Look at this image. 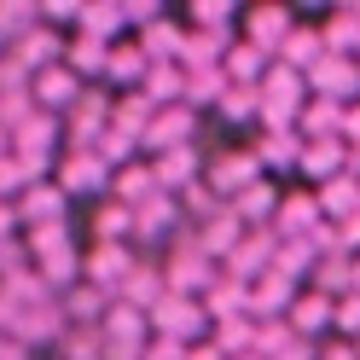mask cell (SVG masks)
Segmentation results:
<instances>
[{
	"label": "cell",
	"instance_id": "6da1fadb",
	"mask_svg": "<svg viewBox=\"0 0 360 360\" xmlns=\"http://www.w3.org/2000/svg\"><path fill=\"white\" fill-rule=\"evenodd\" d=\"M12 58L24 64V70H53V58H58V35H47V30L18 35V41H12Z\"/></svg>",
	"mask_w": 360,
	"mask_h": 360
},
{
	"label": "cell",
	"instance_id": "7a4b0ae2",
	"mask_svg": "<svg viewBox=\"0 0 360 360\" xmlns=\"http://www.w3.org/2000/svg\"><path fill=\"white\" fill-rule=\"evenodd\" d=\"M186 128H192L186 105H174L169 117H157V122L146 128V146H151V151H180V146H186Z\"/></svg>",
	"mask_w": 360,
	"mask_h": 360
},
{
	"label": "cell",
	"instance_id": "3957f363",
	"mask_svg": "<svg viewBox=\"0 0 360 360\" xmlns=\"http://www.w3.org/2000/svg\"><path fill=\"white\" fill-rule=\"evenodd\" d=\"M314 82H320V87H331V99H343V87H360V70H354L349 58L326 53L320 64H314Z\"/></svg>",
	"mask_w": 360,
	"mask_h": 360
},
{
	"label": "cell",
	"instance_id": "277c9868",
	"mask_svg": "<svg viewBox=\"0 0 360 360\" xmlns=\"http://www.w3.org/2000/svg\"><path fill=\"white\" fill-rule=\"evenodd\" d=\"M70 70H110V41L105 35H76L70 41Z\"/></svg>",
	"mask_w": 360,
	"mask_h": 360
},
{
	"label": "cell",
	"instance_id": "5b68a950",
	"mask_svg": "<svg viewBox=\"0 0 360 360\" xmlns=\"http://www.w3.org/2000/svg\"><path fill=\"white\" fill-rule=\"evenodd\" d=\"M35 87H41V94H35V105H64L70 94L82 99V87L70 82V70H64V64H53V70H41V82H35Z\"/></svg>",
	"mask_w": 360,
	"mask_h": 360
},
{
	"label": "cell",
	"instance_id": "8992f818",
	"mask_svg": "<svg viewBox=\"0 0 360 360\" xmlns=\"http://www.w3.org/2000/svg\"><path fill=\"white\" fill-rule=\"evenodd\" d=\"M337 163H343V134H337V140H314V146L302 151V169H308V174H331Z\"/></svg>",
	"mask_w": 360,
	"mask_h": 360
},
{
	"label": "cell",
	"instance_id": "52a82bcc",
	"mask_svg": "<svg viewBox=\"0 0 360 360\" xmlns=\"http://www.w3.org/2000/svg\"><path fill=\"white\" fill-rule=\"evenodd\" d=\"M221 331H215V349L221 354H238V349H256V331H250V320H215Z\"/></svg>",
	"mask_w": 360,
	"mask_h": 360
},
{
	"label": "cell",
	"instance_id": "ba28073f",
	"mask_svg": "<svg viewBox=\"0 0 360 360\" xmlns=\"http://www.w3.org/2000/svg\"><path fill=\"white\" fill-rule=\"evenodd\" d=\"M163 53L180 58V53H186V35H180L174 24H151L146 30V58H163Z\"/></svg>",
	"mask_w": 360,
	"mask_h": 360
},
{
	"label": "cell",
	"instance_id": "9c48e42d",
	"mask_svg": "<svg viewBox=\"0 0 360 360\" xmlns=\"http://www.w3.org/2000/svg\"><path fill=\"white\" fill-rule=\"evenodd\" d=\"M157 180H163V186H192V146L169 151L163 163H157Z\"/></svg>",
	"mask_w": 360,
	"mask_h": 360
},
{
	"label": "cell",
	"instance_id": "30bf717a",
	"mask_svg": "<svg viewBox=\"0 0 360 360\" xmlns=\"http://www.w3.org/2000/svg\"><path fill=\"white\" fill-rule=\"evenodd\" d=\"M320 204H326V210H337V215H343V210H354V204H360V180H349V174H337V180H326Z\"/></svg>",
	"mask_w": 360,
	"mask_h": 360
},
{
	"label": "cell",
	"instance_id": "8fae6325",
	"mask_svg": "<svg viewBox=\"0 0 360 360\" xmlns=\"http://www.w3.org/2000/svg\"><path fill=\"white\" fill-rule=\"evenodd\" d=\"M320 53H326V35H320V30H308V35H302V30H290V35H285V58H290V64H302V58L314 64Z\"/></svg>",
	"mask_w": 360,
	"mask_h": 360
},
{
	"label": "cell",
	"instance_id": "7c38bea8",
	"mask_svg": "<svg viewBox=\"0 0 360 360\" xmlns=\"http://www.w3.org/2000/svg\"><path fill=\"white\" fill-rule=\"evenodd\" d=\"M290 302V279L285 274H267L256 290H250V308H285Z\"/></svg>",
	"mask_w": 360,
	"mask_h": 360
},
{
	"label": "cell",
	"instance_id": "4fadbf2b",
	"mask_svg": "<svg viewBox=\"0 0 360 360\" xmlns=\"http://www.w3.org/2000/svg\"><path fill=\"white\" fill-rule=\"evenodd\" d=\"M326 320H337V308H331L326 297H314V302H297V314H290V326H297V331H320Z\"/></svg>",
	"mask_w": 360,
	"mask_h": 360
},
{
	"label": "cell",
	"instance_id": "5bb4252c",
	"mask_svg": "<svg viewBox=\"0 0 360 360\" xmlns=\"http://www.w3.org/2000/svg\"><path fill=\"white\" fill-rule=\"evenodd\" d=\"M262 163H302L297 134H267V140H262Z\"/></svg>",
	"mask_w": 360,
	"mask_h": 360
},
{
	"label": "cell",
	"instance_id": "9a60e30c",
	"mask_svg": "<svg viewBox=\"0 0 360 360\" xmlns=\"http://www.w3.org/2000/svg\"><path fill=\"white\" fill-rule=\"evenodd\" d=\"M110 76H117V82L151 76V58H146V53H110Z\"/></svg>",
	"mask_w": 360,
	"mask_h": 360
},
{
	"label": "cell",
	"instance_id": "2e32d148",
	"mask_svg": "<svg viewBox=\"0 0 360 360\" xmlns=\"http://www.w3.org/2000/svg\"><path fill=\"white\" fill-rule=\"evenodd\" d=\"M250 35L267 47L274 35H290V18H285V12H256V18H250Z\"/></svg>",
	"mask_w": 360,
	"mask_h": 360
},
{
	"label": "cell",
	"instance_id": "e0dca14e",
	"mask_svg": "<svg viewBox=\"0 0 360 360\" xmlns=\"http://www.w3.org/2000/svg\"><path fill=\"white\" fill-rule=\"evenodd\" d=\"M24 215H30V221H47V227H58V221H53V215H58V192H30V198H24Z\"/></svg>",
	"mask_w": 360,
	"mask_h": 360
},
{
	"label": "cell",
	"instance_id": "ac0fdd59",
	"mask_svg": "<svg viewBox=\"0 0 360 360\" xmlns=\"http://www.w3.org/2000/svg\"><path fill=\"white\" fill-rule=\"evenodd\" d=\"M262 47H250V41H238V53H227V64H233V76H256L262 70Z\"/></svg>",
	"mask_w": 360,
	"mask_h": 360
},
{
	"label": "cell",
	"instance_id": "d6986e66",
	"mask_svg": "<svg viewBox=\"0 0 360 360\" xmlns=\"http://www.w3.org/2000/svg\"><path fill=\"white\" fill-rule=\"evenodd\" d=\"M267 210H274V186H267V180H256V192H244L238 215H267Z\"/></svg>",
	"mask_w": 360,
	"mask_h": 360
},
{
	"label": "cell",
	"instance_id": "ffe728a7",
	"mask_svg": "<svg viewBox=\"0 0 360 360\" xmlns=\"http://www.w3.org/2000/svg\"><path fill=\"white\" fill-rule=\"evenodd\" d=\"M128 297L134 302H151L157 297V274H151V267H134V274H128Z\"/></svg>",
	"mask_w": 360,
	"mask_h": 360
},
{
	"label": "cell",
	"instance_id": "44dd1931",
	"mask_svg": "<svg viewBox=\"0 0 360 360\" xmlns=\"http://www.w3.org/2000/svg\"><path fill=\"white\" fill-rule=\"evenodd\" d=\"M285 343H290V326H279V320H267V331H256V354H274Z\"/></svg>",
	"mask_w": 360,
	"mask_h": 360
},
{
	"label": "cell",
	"instance_id": "7402d4cb",
	"mask_svg": "<svg viewBox=\"0 0 360 360\" xmlns=\"http://www.w3.org/2000/svg\"><path fill=\"white\" fill-rule=\"evenodd\" d=\"M99 308H105V290H70V314H82V320H94Z\"/></svg>",
	"mask_w": 360,
	"mask_h": 360
},
{
	"label": "cell",
	"instance_id": "603a6c76",
	"mask_svg": "<svg viewBox=\"0 0 360 360\" xmlns=\"http://www.w3.org/2000/svg\"><path fill=\"white\" fill-rule=\"evenodd\" d=\"M337 331L360 343V302H343V308H337Z\"/></svg>",
	"mask_w": 360,
	"mask_h": 360
},
{
	"label": "cell",
	"instance_id": "cb8c5ba5",
	"mask_svg": "<svg viewBox=\"0 0 360 360\" xmlns=\"http://www.w3.org/2000/svg\"><path fill=\"white\" fill-rule=\"evenodd\" d=\"M314 210H320V204H308V198H290V204H285V227H302V221H314Z\"/></svg>",
	"mask_w": 360,
	"mask_h": 360
},
{
	"label": "cell",
	"instance_id": "d4e9b609",
	"mask_svg": "<svg viewBox=\"0 0 360 360\" xmlns=\"http://www.w3.org/2000/svg\"><path fill=\"white\" fill-rule=\"evenodd\" d=\"M110 24H122V12H82V30H87V35H99V30H110Z\"/></svg>",
	"mask_w": 360,
	"mask_h": 360
},
{
	"label": "cell",
	"instance_id": "484cf974",
	"mask_svg": "<svg viewBox=\"0 0 360 360\" xmlns=\"http://www.w3.org/2000/svg\"><path fill=\"white\" fill-rule=\"evenodd\" d=\"M198 24H227V6H198Z\"/></svg>",
	"mask_w": 360,
	"mask_h": 360
},
{
	"label": "cell",
	"instance_id": "4316f807",
	"mask_svg": "<svg viewBox=\"0 0 360 360\" xmlns=\"http://www.w3.org/2000/svg\"><path fill=\"white\" fill-rule=\"evenodd\" d=\"M12 238V210H0V244Z\"/></svg>",
	"mask_w": 360,
	"mask_h": 360
},
{
	"label": "cell",
	"instance_id": "83f0119b",
	"mask_svg": "<svg viewBox=\"0 0 360 360\" xmlns=\"http://www.w3.org/2000/svg\"><path fill=\"white\" fill-rule=\"evenodd\" d=\"M0 151H6V128H0Z\"/></svg>",
	"mask_w": 360,
	"mask_h": 360
}]
</instances>
